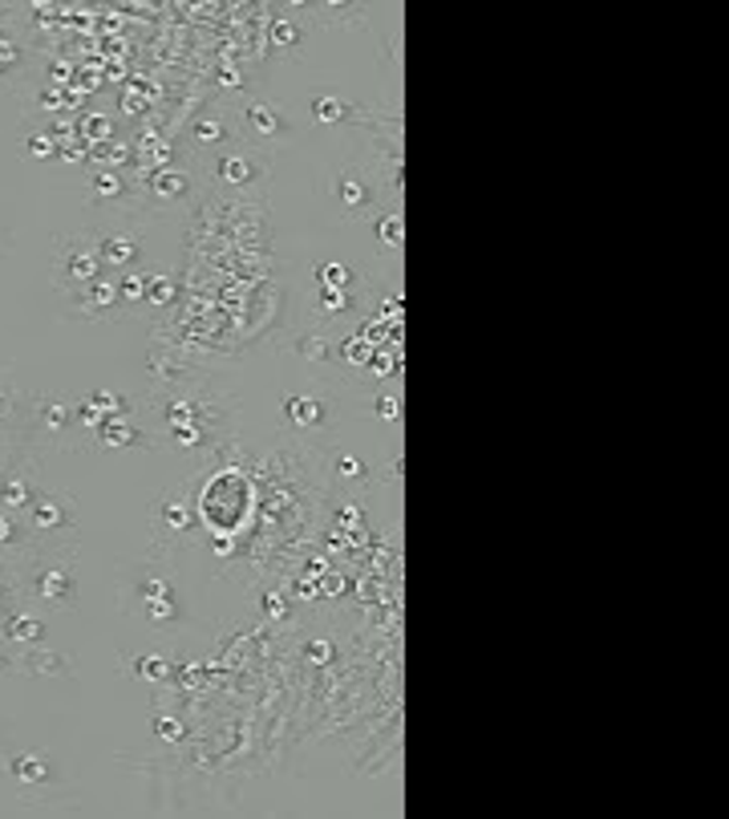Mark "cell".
<instances>
[{"mask_svg": "<svg viewBox=\"0 0 729 819\" xmlns=\"http://www.w3.org/2000/svg\"><path fill=\"white\" fill-rule=\"evenodd\" d=\"M308 110H313V118H317L320 126H332V122H344V118H349V102L337 94H320V97H313Z\"/></svg>", "mask_w": 729, "mask_h": 819, "instance_id": "cell-31", "label": "cell"}, {"mask_svg": "<svg viewBox=\"0 0 729 819\" xmlns=\"http://www.w3.org/2000/svg\"><path fill=\"white\" fill-rule=\"evenodd\" d=\"M126 612L138 617L142 625L151 629H179L187 621V605H183L179 584L163 576V572H138L134 581L126 584Z\"/></svg>", "mask_w": 729, "mask_h": 819, "instance_id": "cell-4", "label": "cell"}, {"mask_svg": "<svg viewBox=\"0 0 729 819\" xmlns=\"http://www.w3.org/2000/svg\"><path fill=\"white\" fill-rule=\"evenodd\" d=\"M332 475L341 479V483H353V487H365L369 483V463L357 455H337L332 458Z\"/></svg>", "mask_w": 729, "mask_h": 819, "instance_id": "cell-30", "label": "cell"}, {"mask_svg": "<svg viewBox=\"0 0 729 819\" xmlns=\"http://www.w3.org/2000/svg\"><path fill=\"white\" fill-rule=\"evenodd\" d=\"M154 410L163 418L166 438L187 451H220L235 426V398L211 386V377L199 370L163 382V394H154Z\"/></svg>", "mask_w": 729, "mask_h": 819, "instance_id": "cell-2", "label": "cell"}, {"mask_svg": "<svg viewBox=\"0 0 729 819\" xmlns=\"http://www.w3.org/2000/svg\"><path fill=\"white\" fill-rule=\"evenodd\" d=\"M0 637L33 650V645H45V641H49V625H45L42 617H33L28 609H13V612H4V621H0Z\"/></svg>", "mask_w": 729, "mask_h": 819, "instance_id": "cell-21", "label": "cell"}, {"mask_svg": "<svg viewBox=\"0 0 729 819\" xmlns=\"http://www.w3.org/2000/svg\"><path fill=\"white\" fill-rule=\"evenodd\" d=\"M235 126H239V139L256 142V147H280V142L292 139V122L268 97H248L235 110Z\"/></svg>", "mask_w": 729, "mask_h": 819, "instance_id": "cell-10", "label": "cell"}, {"mask_svg": "<svg viewBox=\"0 0 729 819\" xmlns=\"http://www.w3.org/2000/svg\"><path fill=\"white\" fill-rule=\"evenodd\" d=\"M191 507L195 524L207 540H248L256 528V515H260V483H256L244 446H220L215 463H207L203 475L191 483Z\"/></svg>", "mask_w": 729, "mask_h": 819, "instance_id": "cell-1", "label": "cell"}, {"mask_svg": "<svg viewBox=\"0 0 729 819\" xmlns=\"http://www.w3.org/2000/svg\"><path fill=\"white\" fill-rule=\"evenodd\" d=\"M82 130H85V142H94V147H97V142H110L114 126H110V118H106V114H85Z\"/></svg>", "mask_w": 729, "mask_h": 819, "instance_id": "cell-36", "label": "cell"}, {"mask_svg": "<svg viewBox=\"0 0 729 819\" xmlns=\"http://www.w3.org/2000/svg\"><path fill=\"white\" fill-rule=\"evenodd\" d=\"M280 410H284V422L301 434L325 431L332 418H337L332 398H320V394H289V398L280 402Z\"/></svg>", "mask_w": 729, "mask_h": 819, "instance_id": "cell-15", "label": "cell"}, {"mask_svg": "<svg viewBox=\"0 0 729 819\" xmlns=\"http://www.w3.org/2000/svg\"><path fill=\"white\" fill-rule=\"evenodd\" d=\"M0 239H4V236H0Z\"/></svg>", "mask_w": 729, "mask_h": 819, "instance_id": "cell-43", "label": "cell"}, {"mask_svg": "<svg viewBox=\"0 0 729 819\" xmlns=\"http://www.w3.org/2000/svg\"><path fill=\"white\" fill-rule=\"evenodd\" d=\"M94 244H97L102 268H106V272H118V277H122V272H138L142 256H146L142 236H138L130 223H114V227L94 232Z\"/></svg>", "mask_w": 729, "mask_h": 819, "instance_id": "cell-12", "label": "cell"}, {"mask_svg": "<svg viewBox=\"0 0 729 819\" xmlns=\"http://www.w3.org/2000/svg\"><path fill=\"white\" fill-rule=\"evenodd\" d=\"M191 142L199 147V151H211V154L223 151V147H232V142H239V126H235V114L232 110H220V106L203 110L191 122Z\"/></svg>", "mask_w": 729, "mask_h": 819, "instance_id": "cell-18", "label": "cell"}, {"mask_svg": "<svg viewBox=\"0 0 729 819\" xmlns=\"http://www.w3.org/2000/svg\"><path fill=\"white\" fill-rule=\"evenodd\" d=\"M130 674L142 681H166L171 678V666H166L158 653H138L134 662H130Z\"/></svg>", "mask_w": 729, "mask_h": 819, "instance_id": "cell-32", "label": "cell"}, {"mask_svg": "<svg viewBox=\"0 0 729 819\" xmlns=\"http://www.w3.org/2000/svg\"><path fill=\"white\" fill-rule=\"evenodd\" d=\"M304 653H308V657H313V662H329V657H332L329 641H325V645H320V641H313V645H308V650H304Z\"/></svg>", "mask_w": 729, "mask_h": 819, "instance_id": "cell-41", "label": "cell"}, {"mask_svg": "<svg viewBox=\"0 0 729 819\" xmlns=\"http://www.w3.org/2000/svg\"><path fill=\"white\" fill-rule=\"evenodd\" d=\"M122 313L126 308H122V301H118L114 277H102L78 292H66V317H73V320H118Z\"/></svg>", "mask_w": 729, "mask_h": 819, "instance_id": "cell-13", "label": "cell"}, {"mask_svg": "<svg viewBox=\"0 0 729 819\" xmlns=\"http://www.w3.org/2000/svg\"><path fill=\"white\" fill-rule=\"evenodd\" d=\"M49 277H54V289L61 292H78L106 277V268L97 260L94 232H57L54 256H49Z\"/></svg>", "mask_w": 729, "mask_h": 819, "instance_id": "cell-5", "label": "cell"}, {"mask_svg": "<svg viewBox=\"0 0 729 819\" xmlns=\"http://www.w3.org/2000/svg\"><path fill=\"white\" fill-rule=\"evenodd\" d=\"M25 524L42 543H66L78 536V500L61 495L54 487H42L33 507L25 512ZM73 548V543H69Z\"/></svg>", "mask_w": 729, "mask_h": 819, "instance_id": "cell-8", "label": "cell"}, {"mask_svg": "<svg viewBox=\"0 0 729 819\" xmlns=\"http://www.w3.org/2000/svg\"><path fill=\"white\" fill-rule=\"evenodd\" d=\"M114 284H118L122 308L146 305V272H122V277H114Z\"/></svg>", "mask_w": 729, "mask_h": 819, "instance_id": "cell-29", "label": "cell"}, {"mask_svg": "<svg viewBox=\"0 0 729 819\" xmlns=\"http://www.w3.org/2000/svg\"><path fill=\"white\" fill-rule=\"evenodd\" d=\"M42 479H37V458H33V451H21V455L0 471V507L4 512H16L25 515L28 507H33V500H37V491H42Z\"/></svg>", "mask_w": 729, "mask_h": 819, "instance_id": "cell-11", "label": "cell"}, {"mask_svg": "<svg viewBox=\"0 0 729 819\" xmlns=\"http://www.w3.org/2000/svg\"><path fill=\"white\" fill-rule=\"evenodd\" d=\"M268 42H272L275 54H301L304 21H296V16H275L272 25H268Z\"/></svg>", "mask_w": 729, "mask_h": 819, "instance_id": "cell-25", "label": "cell"}, {"mask_svg": "<svg viewBox=\"0 0 729 819\" xmlns=\"http://www.w3.org/2000/svg\"><path fill=\"white\" fill-rule=\"evenodd\" d=\"M199 531L195 524V507H191V483L166 487L163 495L151 503V536H154V552L171 555L179 543H187Z\"/></svg>", "mask_w": 729, "mask_h": 819, "instance_id": "cell-7", "label": "cell"}, {"mask_svg": "<svg viewBox=\"0 0 729 819\" xmlns=\"http://www.w3.org/2000/svg\"><path fill=\"white\" fill-rule=\"evenodd\" d=\"M13 669H21V662H16V657H9V653L0 650V674H13Z\"/></svg>", "mask_w": 729, "mask_h": 819, "instance_id": "cell-42", "label": "cell"}, {"mask_svg": "<svg viewBox=\"0 0 729 819\" xmlns=\"http://www.w3.org/2000/svg\"><path fill=\"white\" fill-rule=\"evenodd\" d=\"M42 548V540L33 536V528L25 524V515L16 512H4L0 507V555H4V564L13 569V564H21L25 555H33Z\"/></svg>", "mask_w": 729, "mask_h": 819, "instance_id": "cell-19", "label": "cell"}, {"mask_svg": "<svg viewBox=\"0 0 729 819\" xmlns=\"http://www.w3.org/2000/svg\"><path fill=\"white\" fill-rule=\"evenodd\" d=\"M179 296H183V280L175 277H163V272H146V308H179Z\"/></svg>", "mask_w": 729, "mask_h": 819, "instance_id": "cell-24", "label": "cell"}, {"mask_svg": "<svg viewBox=\"0 0 729 819\" xmlns=\"http://www.w3.org/2000/svg\"><path fill=\"white\" fill-rule=\"evenodd\" d=\"M377 418H381V422H398L401 418L398 394H381V398H377Z\"/></svg>", "mask_w": 729, "mask_h": 819, "instance_id": "cell-39", "label": "cell"}, {"mask_svg": "<svg viewBox=\"0 0 729 819\" xmlns=\"http://www.w3.org/2000/svg\"><path fill=\"white\" fill-rule=\"evenodd\" d=\"M0 771L13 779V783H21V787H49L57 779L54 763L45 759L42 750H13V754L0 763Z\"/></svg>", "mask_w": 729, "mask_h": 819, "instance_id": "cell-20", "label": "cell"}, {"mask_svg": "<svg viewBox=\"0 0 729 819\" xmlns=\"http://www.w3.org/2000/svg\"><path fill=\"white\" fill-rule=\"evenodd\" d=\"M284 605H289V600L280 597V593H263V612H268V617L284 621V617H289V609H284Z\"/></svg>", "mask_w": 729, "mask_h": 819, "instance_id": "cell-40", "label": "cell"}, {"mask_svg": "<svg viewBox=\"0 0 729 819\" xmlns=\"http://www.w3.org/2000/svg\"><path fill=\"white\" fill-rule=\"evenodd\" d=\"M25 154H28V159H54V154H57L54 134H28V139H25Z\"/></svg>", "mask_w": 729, "mask_h": 819, "instance_id": "cell-38", "label": "cell"}, {"mask_svg": "<svg viewBox=\"0 0 729 819\" xmlns=\"http://www.w3.org/2000/svg\"><path fill=\"white\" fill-rule=\"evenodd\" d=\"M151 730H154L158 738H166V742H183V738H187V726H183L179 718H175V714H154V718H151Z\"/></svg>", "mask_w": 729, "mask_h": 819, "instance_id": "cell-35", "label": "cell"}, {"mask_svg": "<svg viewBox=\"0 0 729 819\" xmlns=\"http://www.w3.org/2000/svg\"><path fill=\"white\" fill-rule=\"evenodd\" d=\"M134 183L126 179V171L114 167H94L90 183H85V199L90 208H106V211H126V203H134Z\"/></svg>", "mask_w": 729, "mask_h": 819, "instance_id": "cell-17", "label": "cell"}, {"mask_svg": "<svg viewBox=\"0 0 729 819\" xmlns=\"http://www.w3.org/2000/svg\"><path fill=\"white\" fill-rule=\"evenodd\" d=\"M373 239H377V248L386 251V256H398L401 244H405V220H401L398 211H381L377 223H373Z\"/></svg>", "mask_w": 729, "mask_h": 819, "instance_id": "cell-26", "label": "cell"}, {"mask_svg": "<svg viewBox=\"0 0 729 819\" xmlns=\"http://www.w3.org/2000/svg\"><path fill=\"white\" fill-rule=\"evenodd\" d=\"M332 199H337V208H341L349 220H365V215H373V211L381 208V191H377V183L369 179V171L365 167L337 171Z\"/></svg>", "mask_w": 729, "mask_h": 819, "instance_id": "cell-14", "label": "cell"}, {"mask_svg": "<svg viewBox=\"0 0 729 819\" xmlns=\"http://www.w3.org/2000/svg\"><path fill=\"white\" fill-rule=\"evenodd\" d=\"M85 402L94 406V410H97L102 418H130V414H134V402L126 398L122 389H114V386H97V389H90V394H85Z\"/></svg>", "mask_w": 729, "mask_h": 819, "instance_id": "cell-27", "label": "cell"}, {"mask_svg": "<svg viewBox=\"0 0 729 819\" xmlns=\"http://www.w3.org/2000/svg\"><path fill=\"white\" fill-rule=\"evenodd\" d=\"M369 353H373V349H369V341H365V337H349V341L341 346V358L349 365H369Z\"/></svg>", "mask_w": 729, "mask_h": 819, "instance_id": "cell-37", "label": "cell"}, {"mask_svg": "<svg viewBox=\"0 0 729 819\" xmlns=\"http://www.w3.org/2000/svg\"><path fill=\"white\" fill-rule=\"evenodd\" d=\"M9 581L21 600H37L57 612L78 609L82 600V572L69 543H42L37 552L9 569Z\"/></svg>", "mask_w": 729, "mask_h": 819, "instance_id": "cell-3", "label": "cell"}, {"mask_svg": "<svg viewBox=\"0 0 729 819\" xmlns=\"http://www.w3.org/2000/svg\"><path fill=\"white\" fill-rule=\"evenodd\" d=\"M292 353H301L304 362H329L332 341L325 334H301V337H292Z\"/></svg>", "mask_w": 729, "mask_h": 819, "instance_id": "cell-28", "label": "cell"}, {"mask_svg": "<svg viewBox=\"0 0 729 819\" xmlns=\"http://www.w3.org/2000/svg\"><path fill=\"white\" fill-rule=\"evenodd\" d=\"M317 284L320 289H349L353 284V268L341 265V260H329V265L317 268Z\"/></svg>", "mask_w": 729, "mask_h": 819, "instance_id": "cell-34", "label": "cell"}, {"mask_svg": "<svg viewBox=\"0 0 729 819\" xmlns=\"http://www.w3.org/2000/svg\"><path fill=\"white\" fill-rule=\"evenodd\" d=\"M195 171L191 167H158L146 175V183H138L134 203L130 208L142 215V211H163V208H183L191 203L195 195Z\"/></svg>", "mask_w": 729, "mask_h": 819, "instance_id": "cell-9", "label": "cell"}, {"mask_svg": "<svg viewBox=\"0 0 729 819\" xmlns=\"http://www.w3.org/2000/svg\"><path fill=\"white\" fill-rule=\"evenodd\" d=\"M94 446H102V451H118V446H138V451H154L151 434L138 431L130 418H106L102 426H97L94 434Z\"/></svg>", "mask_w": 729, "mask_h": 819, "instance_id": "cell-22", "label": "cell"}, {"mask_svg": "<svg viewBox=\"0 0 729 819\" xmlns=\"http://www.w3.org/2000/svg\"><path fill=\"white\" fill-rule=\"evenodd\" d=\"M268 175H272V151L256 142L239 139L211 154V183L223 191H263Z\"/></svg>", "mask_w": 729, "mask_h": 819, "instance_id": "cell-6", "label": "cell"}, {"mask_svg": "<svg viewBox=\"0 0 729 819\" xmlns=\"http://www.w3.org/2000/svg\"><path fill=\"white\" fill-rule=\"evenodd\" d=\"M16 662H21L25 674H37V678H69V674H73V662H69L61 650H49V641H45V645H33V650H28L25 657H16Z\"/></svg>", "mask_w": 729, "mask_h": 819, "instance_id": "cell-23", "label": "cell"}, {"mask_svg": "<svg viewBox=\"0 0 729 819\" xmlns=\"http://www.w3.org/2000/svg\"><path fill=\"white\" fill-rule=\"evenodd\" d=\"M349 308H353V292L349 289H320V301H317L320 317H341Z\"/></svg>", "mask_w": 729, "mask_h": 819, "instance_id": "cell-33", "label": "cell"}, {"mask_svg": "<svg viewBox=\"0 0 729 819\" xmlns=\"http://www.w3.org/2000/svg\"><path fill=\"white\" fill-rule=\"evenodd\" d=\"M73 431V402L61 398V394H37L33 398V434L45 438V443L66 446L61 438Z\"/></svg>", "mask_w": 729, "mask_h": 819, "instance_id": "cell-16", "label": "cell"}]
</instances>
